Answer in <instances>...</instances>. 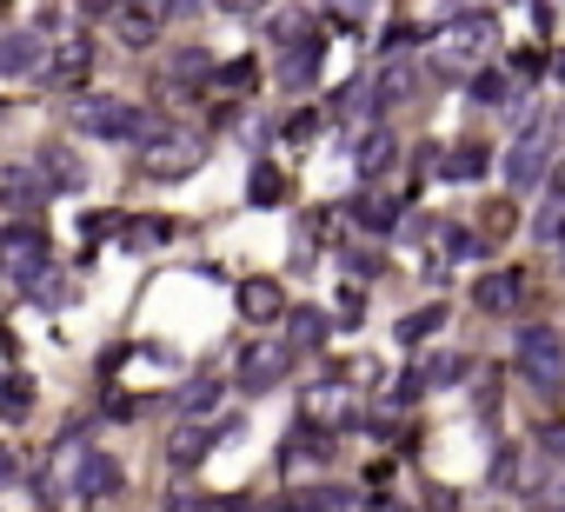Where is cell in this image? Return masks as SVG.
I'll use <instances>...</instances> for the list:
<instances>
[{
    "instance_id": "1",
    "label": "cell",
    "mask_w": 565,
    "mask_h": 512,
    "mask_svg": "<svg viewBox=\"0 0 565 512\" xmlns=\"http://www.w3.org/2000/svg\"><path fill=\"white\" fill-rule=\"evenodd\" d=\"M558 147H565V120H558V114H532V120H519L513 153H506V187H513V194H532V187L552 174Z\"/></svg>"
},
{
    "instance_id": "2",
    "label": "cell",
    "mask_w": 565,
    "mask_h": 512,
    "mask_svg": "<svg viewBox=\"0 0 565 512\" xmlns=\"http://www.w3.org/2000/svg\"><path fill=\"white\" fill-rule=\"evenodd\" d=\"M200 160H207V140L193 127H153V133L133 140V174L140 181H187Z\"/></svg>"
},
{
    "instance_id": "3",
    "label": "cell",
    "mask_w": 565,
    "mask_h": 512,
    "mask_svg": "<svg viewBox=\"0 0 565 512\" xmlns=\"http://www.w3.org/2000/svg\"><path fill=\"white\" fill-rule=\"evenodd\" d=\"M493 47H499V27H493V14H459V21H446L439 27V40H433V67L452 80V73H479L493 60Z\"/></svg>"
},
{
    "instance_id": "4",
    "label": "cell",
    "mask_w": 565,
    "mask_h": 512,
    "mask_svg": "<svg viewBox=\"0 0 565 512\" xmlns=\"http://www.w3.org/2000/svg\"><path fill=\"white\" fill-rule=\"evenodd\" d=\"M293 339H280V333H260V339H247L239 347V366H233V386L239 393H273V386H286L293 380Z\"/></svg>"
},
{
    "instance_id": "5",
    "label": "cell",
    "mask_w": 565,
    "mask_h": 512,
    "mask_svg": "<svg viewBox=\"0 0 565 512\" xmlns=\"http://www.w3.org/2000/svg\"><path fill=\"white\" fill-rule=\"evenodd\" d=\"M513 366H519V380H526L532 393H558V386H565V333L526 326V333L513 339Z\"/></svg>"
},
{
    "instance_id": "6",
    "label": "cell",
    "mask_w": 565,
    "mask_h": 512,
    "mask_svg": "<svg viewBox=\"0 0 565 512\" xmlns=\"http://www.w3.org/2000/svg\"><path fill=\"white\" fill-rule=\"evenodd\" d=\"M73 127L87 133V140H140V133H153V114H140L120 94H87V101L73 107Z\"/></svg>"
},
{
    "instance_id": "7",
    "label": "cell",
    "mask_w": 565,
    "mask_h": 512,
    "mask_svg": "<svg viewBox=\"0 0 565 512\" xmlns=\"http://www.w3.org/2000/svg\"><path fill=\"white\" fill-rule=\"evenodd\" d=\"M299 419H306V426H327V433H340V426L360 419V386H346V380H313V386L299 393Z\"/></svg>"
},
{
    "instance_id": "8",
    "label": "cell",
    "mask_w": 565,
    "mask_h": 512,
    "mask_svg": "<svg viewBox=\"0 0 565 512\" xmlns=\"http://www.w3.org/2000/svg\"><path fill=\"white\" fill-rule=\"evenodd\" d=\"M40 267H47V233L21 213L8 233H0V280H21V287H27Z\"/></svg>"
},
{
    "instance_id": "9",
    "label": "cell",
    "mask_w": 565,
    "mask_h": 512,
    "mask_svg": "<svg viewBox=\"0 0 565 512\" xmlns=\"http://www.w3.org/2000/svg\"><path fill=\"white\" fill-rule=\"evenodd\" d=\"M94 73V40L87 34H60L47 47V88H80Z\"/></svg>"
},
{
    "instance_id": "10",
    "label": "cell",
    "mask_w": 565,
    "mask_h": 512,
    "mask_svg": "<svg viewBox=\"0 0 565 512\" xmlns=\"http://www.w3.org/2000/svg\"><path fill=\"white\" fill-rule=\"evenodd\" d=\"M526 293H532V280L519 274V267H499V274H486V280H472V306L479 313H519L526 306Z\"/></svg>"
},
{
    "instance_id": "11",
    "label": "cell",
    "mask_w": 565,
    "mask_h": 512,
    "mask_svg": "<svg viewBox=\"0 0 565 512\" xmlns=\"http://www.w3.org/2000/svg\"><path fill=\"white\" fill-rule=\"evenodd\" d=\"M319 60H327V34H313V40H299V47H286V60H280V88L286 94H306V88H319Z\"/></svg>"
},
{
    "instance_id": "12",
    "label": "cell",
    "mask_w": 565,
    "mask_h": 512,
    "mask_svg": "<svg viewBox=\"0 0 565 512\" xmlns=\"http://www.w3.org/2000/svg\"><path fill=\"white\" fill-rule=\"evenodd\" d=\"M54 187H47V174L40 166H0V207H14V213H40V200H47Z\"/></svg>"
},
{
    "instance_id": "13",
    "label": "cell",
    "mask_w": 565,
    "mask_h": 512,
    "mask_svg": "<svg viewBox=\"0 0 565 512\" xmlns=\"http://www.w3.org/2000/svg\"><path fill=\"white\" fill-rule=\"evenodd\" d=\"M80 466H87V440H80V433H67V440L54 446V459H47L40 499H60V492H73V486H80Z\"/></svg>"
},
{
    "instance_id": "14",
    "label": "cell",
    "mask_w": 565,
    "mask_h": 512,
    "mask_svg": "<svg viewBox=\"0 0 565 512\" xmlns=\"http://www.w3.org/2000/svg\"><path fill=\"white\" fill-rule=\"evenodd\" d=\"M239 313H247V326H280L286 319V293H280V280H239Z\"/></svg>"
},
{
    "instance_id": "15",
    "label": "cell",
    "mask_w": 565,
    "mask_h": 512,
    "mask_svg": "<svg viewBox=\"0 0 565 512\" xmlns=\"http://www.w3.org/2000/svg\"><path fill=\"white\" fill-rule=\"evenodd\" d=\"M346 220H353L366 240H386L399 220H407V207H399V200H386V194H360V200H346Z\"/></svg>"
},
{
    "instance_id": "16",
    "label": "cell",
    "mask_w": 565,
    "mask_h": 512,
    "mask_svg": "<svg viewBox=\"0 0 565 512\" xmlns=\"http://www.w3.org/2000/svg\"><path fill=\"white\" fill-rule=\"evenodd\" d=\"M120 486H127L120 459H114V453H87V466H80V486H73V499H114Z\"/></svg>"
},
{
    "instance_id": "17",
    "label": "cell",
    "mask_w": 565,
    "mask_h": 512,
    "mask_svg": "<svg viewBox=\"0 0 565 512\" xmlns=\"http://www.w3.org/2000/svg\"><path fill=\"white\" fill-rule=\"evenodd\" d=\"M486 147H479V140H459V147H446L439 153V166H446V174L439 181H452V187H472V181H486Z\"/></svg>"
},
{
    "instance_id": "18",
    "label": "cell",
    "mask_w": 565,
    "mask_h": 512,
    "mask_svg": "<svg viewBox=\"0 0 565 512\" xmlns=\"http://www.w3.org/2000/svg\"><path fill=\"white\" fill-rule=\"evenodd\" d=\"M392 153H399L392 127H366V133H360V147H353V166H360V181H379L386 166H392Z\"/></svg>"
},
{
    "instance_id": "19",
    "label": "cell",
    "mask_w": 565,
    "mask_h": 512,
    "mask_svg": "<svg viewBox=\"0 0 565 512\" xmlns=\"http://www.w3.org/2000/svg\"><path fill=\"white\" fill-rule=\"evenodd\" d=\"M40 174H47L54 194H80V187H87V166L73 160V147H47L40 153Z\"/></svg>"
},
{
    "instance_id": "20",
    "label": "cell",
    "mask_w": 565,
    "mask_h": 512,
    "mask_svg": "<svg viewBox=\"0 0 565 512\" xmlns=\"http://www.w3.org/2000/svg\"><path fill=\"white\" fill-rule=\"evenodd\" d=\"M286 339H293V353H319L327 347V313L319 306H286Z\"/></svg>"
},
{
    "instance_id": "21",
    "label": "cell",
    "mask_w": 565,
    "mask_h": 512,
    "mask_svg": "<svg viewBox=\"0 0 565 512\" xmlns=\"http://www.w3.org/2000/svg\"><path fill=\"white\" fill-rule=\"evenodd\" d=\"M446 326V306L433 300V306H413V313H399V326H392V339L399 347H426V339Z\"/></svg>"
},
{
    "instance_id": "22",
    "label": "cell",
    "mask_w": 565,
    "mask_h": 512,
    "mask_svg": "<svg viewBox=\"0 0 565 512\" xmlns=\"http://www.w3.org/2000/svg\"><path fill=\"white\" fill-rule=\"evenodd\" d=\"M413 88H420V73H413L407 60H392V67L373 80V101H379V114H392L399 101H413Z\"/></svg>"
},
{
    "instance_id": "23",
    "label": "cell",
    "mask_w": 565,
    "mask_h": 512,
    "mask_svg": "<svg viewBox=\"0 0 565 512\" xmlns=\"http://www.w3.org/2000/svg\"><path fill=\"white\" fill-rule=\"evenodd\" d=\"M220 67H213V54H200V47H180V54H167V80L174 88H207Z\"/></svg>"
},
{
    "instance_id": "24",
    "label": "cell",
    "mask_w": 565,
    "mask_h": 512,
    "mask_svg": "<svg viewBox=\"0 0 565 512\" xmlns=\"http://www.w3.org/2000/svg\"><path fill=\"white\" fill-rule=\"evenodd\" d=\"M213 446H220V433H213V426H180V433H174V446H167V459H174V466H200Z\"/></svg>"
},
{
    "instance_id": "25",
    "label": "cell",
    "mask_w": 565,
    "mask_h": 512,
    "mask_svg": "<svg viewBox=\"0 0 565 512\" xmlns=\"http://www.w3.org/2000/svg\"><path fill=\"white\" fill-rule=\"evenodd\" d=\"M167 233H174V220H120V246L127 253H153Z\"/></svg>"
},
{
    "instance_id": "26",
    "label": "cell",
    "mask_w": 565,
    "mask_h": 512,
    "mask_svg": "<svg viewBox=\"0 0 565 512\" xmlns=\"http://www.w3.org/2000/svg\"><path fill=\"white\" fill-rule=\"evenodd\" d=\"M114 21H120V40H127V47H146V40L160 34V14H153V8H120Z\"/></svg>"
},
{
    "instance_id": "27",
    "label": "cell",
    "mask_w": 565,
    "mask_h": 512,
    "mask_svg": "<svg viewBox=\"0 0 565 512\" xmlns=\"http://www.w3.org/2000/svg\"><path fill=\"white\" fill-rule=\"evenodd\" d=\"M472 101H486V107L513 101V73H506V67H479V73H472Z\"/></svg>"
},
{
    "instance_id": "28",
    "label": "cell",
    "mask_w": 565,
    "mask_h": 512,
    "mask_svg": "<svg viewBox=\"0 0 565 512\" xmlns=\"http://www.w3.org/2000/svg\"><path fill=\"white\" fill-rule=\"evenodd\" d=\"M280 200H286L280 166H254V181H247V207H280Z\"/></svg>"
},
{
    "instance_id": "29",
    "label": "cell",
    "mask_w": 565,
    "mask_h": 512,
    "mask_svg": "<svg viewBox=\"0 0 565 512\" xmlns=\"http://www.w3.org/2000/svg\"><path fill=\"white\" fill-rule=\"evenodd\" d=\"M333 114H340L346 127H366V114H379V101H373V88L360 80V88H346V94L333 101Z\"/></svg>"
},
{
    "instance_id": "30",
    "label": "cell",
    "mask_w": 565,
    "mask_h": 512,
    "mask_svg": "<svg viewBox=\"0 0 565 512\" xmlns=\"http://www.w3.org/2000/svg\"><path fill=\"white\" fill-rule=\"evenodd\" d=\"M420 380H426V393H439V386L466 380V353H433V360L420 366Z\"/></svg>"
},
{
    "instance_id": "31",
    "label": "cell",
    "mask_w": 565,
    "mask_h": 512,
    "mask_svg": "<svg viewBox=\"0 0 565 512\" xmlns=\"http://www.w3.org/2000/svg\"><path fill=\"white\" fill-rule=\"evenodd\" d=\"M27 406H34V380H27V373H0V412L21 419Z\"/></svg>"
},
{
    "instance_id": "32",
    "label": "cell",
    "mask_w": 565,
    "mask_h": 512,
    "mask_svg": "<svg viewBox=\"0 0 565 512\" xmlns=\"http://www.w3.org/2000/svg\"><path fill=\"white\" fill-rule=\"evenodd\" d=\"M213 80H220L226 94H254V88H260V60H226Z\"/></svg>"
},
{
    "instance_id": "33",
    "label": "cell",
    "mask_w": 565,
    "mask_h": 512,
    "mask_svg": "<svg viewBox=\"0 0 565 512\" xmlns=\"http://www.w3.org/2000/svg\"><path fill=\"white\" fill-rule=\"evenodd\" d=\"M532 233H539L545 246H558V240H565V187H558L545 207H539V226H532Z\"/></svg>"
},
{
    "instance_id": "34",
    "label": "cell",
    "mask_w": 565,
    "mask_h": 512,
    "mask_svg": "<svg viewBox=\"0 0 565 512\" xmlns=\"http://www.w3.org/2000/svg\"><path fill=\"white\" fill-rule=\"evenodd\" d=\"M340 260H346V274H360V280H379V267H386V260H379V246H366V240H360V246L346 240Z\"/></svg>"
},
{
    "instance_id": "35",
    "label": "cell",
    "mask_w": 565,
    "mask_h": 512,
    "mask_svg": "<svg viewBox=\"0 0 565 512\" xmlns=\"http://www.w3.org/2000/svg\"><path fill=\"white\" fill-rule=\"evenodd\" d=\"M27 293H34L40 306H60V300H67V274H60V267H40V274L27 280Z\"/></svg>"
},
{
    "instance_id": "36",
    "label": "cell",
    "mask_w": 565,
    "mask_h": 512,
    "mask_svg": "<svg viewBox=\"0 0 565 512\" xmlns=\"http://www.w3.org/2000/svg\"><path fill=\"white\" fill-rule=\"evenodd\" d=\"M220 393H226V386H213V380H193V386H187L174 406H180V412H213V406H220Z\"/></svg>"
},
{
    "instance_id": "37",
    "label": "cell",
    "mask_w": 565,
    "mask_h": 512,
    "mask_svg": "<svg viewBox=\"0 0 565 512\" xmlns=\"http://www.w3.org/2000/svg\"><path fill=\"white\" fill-rule=\"evenodd\" d=\"M313 499H319V512H366V505H360V499H353L346 486H319Z\"/></svg>"
},
{
    "instance_id": "38",
    "label": "cell",
    "mask_w": 565,
    "mask_h": 512,
    "mask_svg": "<svg viewBox=\"0 0 565 512\" xmlns=\"http://www.w3.org/2000/svg\"><path fill=\"white\" fill-rule=\"evenodd\" d=\"M107 233H120V213H87V220H80V240H87V246H101Z\"/></svg>"
},
{
    "instance_id": "39",
    "label": "cell",
    "mask_w": 565,
    "mask_h": 512,
    "mask_svg": "<svg viewBox=\"0 0 565 512\" xmlns=\"http://www.w3.org/2000/svg\"><path fill=\"white\" fill-rule=\"evenodd\" d=\"M506 73H513V80H519V88H526V80H539V73H545V60H539V47H519V54H513V67H506Z\"/></svg>"
},
{
    "instance_id": "40",
    "label": "cell",
    "mask_w": 565,
    "mask_h": 512,
    "mask_svg": "<svg viewBox=\"0 0 565 512\" xmlns=\"http://www.w3.org/2000/svg\"><path fill=\"white\" fill-rule=\"evenodd\" d=\"M313 127H319V114H313V107H299V114H286V127H280V133H286V140H313Z\"/></svg>"
},
{
    "instance_id": "41",
    "label": "cell",
    "mask_w": 565,
    "mask_h": 512,
    "mask_svg": "<svg viewBox=\"0 0 565 512\" xmlns=\"http://www.w3.org/2000/svg\"><path fill=\"white\" fill-rule=\"evenodd\" d=\"M340 319H346V326L366 319V293H360V287H340Z\"/></svg>"
},
{
    "instance_id": "42",
    "label": "cell",
    "mask_w": 565,
    "mask_h": 512,
    "mask_svg": "<svg viewBox=\"0 0 565 512\" xmlns=\"http://www.w3.org/2000/svg\"><path fill=\"white\" fill-rule=\"evenodd\" d=\"M539 453H545L552 466H565V426H545V433H539Z\"/></svg>"
},
{
    "instance_id": "43",
    "label": "cell",
    "mask_w": 565,
    "mask_h": 512,
    "mask_svg": "<svg viewBox=\"0 0 565 512\" xmlns=\"http://www.w3.org/2000/svg\"><path fill=\"white\" fill-rule=\"evenodd\" d=\"M207 8H213V14H233V21H247V14L267 8V0H207Z\"/></svg>"
},
{
    "instance_id": "44",
    "label": "cell",
    "mask_w": 565,
    "mask_h": 512,
    "mask_svg": "<svg viewBox=\"0 0 565 512\" xmlns=\"http://www.w3.org/2000/svg\"><path fill=\"white\" fill-rule=\"evenodd\" d=\"M127 0H80V21H114Z\"/></svg>"
},
{
    "instance_id": "45",
    "label": "cell",
    "mask_w": 565,
    "mask_h": 512,
    "mask_svg": "<svg viewBox=\"0 0 565 512\" xmlns=\"http://www.w3.org/2000/svg\"><path fill=\"white\" fill-rule=\"evenodd\" d=\"M373 8H379V0H333V14H340V21H346V27H353V21H366V14H373Z\"/></svg>"
},
{
    "instance_id": "46",
    "label": "cell",
    "mask_w": 565,
    "mask_h": 512,
    "mask_svg": "<svg viewBox=\"0 0 565 512\" xmlns=\"http://www.w3.org/2000/svg\"><path fill=\"white\" fill-rule=\"evenodd\" d=\"M133 412H140V406H133L127 393H107V419H133Z\"/></svg>"
},
{
    "instance_id": "47",
    "label": "cell",
    "mask_w": 565,
    "mask_h": 512,
    "mask_svg": "<svg viewBox=\"0 0 565 512\" xmlns=\"http://www.w3.org/2000/svg\"><path fill=\"white\" fill-rule=\"evenodd\" d=\"M213 512H260L254 499H239V492H226V499H213Z\"/></svg>"
},
{
    "instance_id": "48",
    "label": "cell",
    "mask_w": 565,
    "mask_h": 512,
    "mask_svg": "<svg viewBox=\"0 0 565 512\" xmlns=\"http://www.w3.org/2000/svg\"><path fill=\"white\" fill-rule=\"evenodd\" d=\"M160 512H213V505H207V499H187V492H180V499H167Z\"/></svg>"
},
{
    "instance_id": "49",
    "label": "cell",
    "mask_w": 565,
    "mask_h": 512,
    "mask_svg": "<svg viewBox=\"0 0 565 512\" xmlns=\"http://www.w3.org/2000/svg\"><path fill=\"white\" fill-rule=\"evenodd\" d=\"M273 512H319V499H313V492H293V499H286V505H273Z\"/></svg>"
},
{
    "instance_id": "50",
    "label": "cell",
    "mask_w": 565,
    "mask_h": 512,
    "mask_svg": "<svg viewBox=\"0 0 565 512\" xmlns=\"http://www.w3.org/2000/svg\"><path fill=\"white\" fill-rule=\"evenodd\" d=\"M366 512H413V505H399V499H379V505H366Z\"/></svg>"
},
{
    "instance_id": "51",
    "label": "cell",
    "mask_w": 565,
    "mask_h": 512,
    "mask_svg": "<svg viewBox=\"0 0 565 512\" xmlns=\"http://www.w3.org/2000/svg\"><path fill=\"white\" fill-rule=\"evenodd\" d=\"M127 8H160V0H127Z\"/></svg>"
},
{
    "instance_id": "52",
    "label": "cell",
    "mask_w": 565,
    "mask_h": 512,
    "mask_svg": "<svg viewBox=\"0 0 565 512\" xmlns=\"http://www.w3.org/2000/svg\"><path fill=\"white\" fill-rule=\"evenodd\" d=\"M552 67H558V80H565V54H558V60H552Z\"/></svg>"
},
{
    "instance_id": "53",
    "label": "cell",
    "mask_w": 565,
    "mask_h": 512,
    "mask_svg": "<svg viewBox=\"0 0 565 512\" xmlns=\"http://www.w3.org/2000/svg\"><path fill=\"white\" fill-rule=\"evenodd\" d=\"M8 347H14V339H8V333H0V353H8Z\"/></svg>"
},
{
    "instance_id": "54",
    "label": "cell",
    "mask_w": 565,
    "mask_h": 512,
    "mask_svg": "<svg viewBox=\"0 0 565 512\" xmlns=\"http://www.w3.org/2000/svg\"><path fill=\"white\" fill-rule=\"evenodd\" d=\"M539 512H565V505H539Z\"/></svg>"
}]
</instances>
